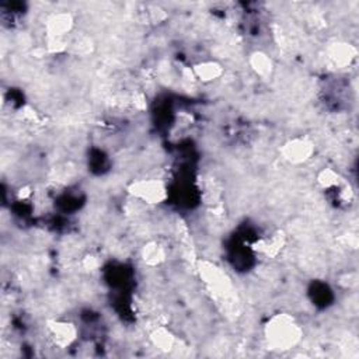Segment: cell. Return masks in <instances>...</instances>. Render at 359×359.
<instances>
[{
  "label": "cell",
  "instance_id": "8fae6325",
  "mask_svg": "<svg viewBox=\"0 0 359 359\" xmlns=\"http://www.w3.org/2000/svg\"><path fill=\"white\" fill-rule=\"evenodd\" d=\"M150 340L154 344V346H157L160 351H164V352H168L175 346V337L170 330L164 327H157L150 334Z\"/></svg>",
  "mask_w": 359,
  "mask_h": 359
},
{
  "label": "cell",
  "instance_id": "6da1fadb",
  "mask_svg": "<svg viewBox=\"0 0 359 359\" xmlns=\"http://www.w3.org/2000/svg\"><path fill=\"white\" fill-rule=\"evenodd\" d=\"M303 337V330L294 316L278 313L269 317L264 327L266 346L274 351H289L295 348Z\"/></svg>",
  "mask_w": 359,
  "mask_h": 359
},
{
  "label": "cell",
  "instance_id": "277c9868",
  "mask_svg": "<svg viewBox=\"0 0 359 359\" xmlns=\"http://www.w3.org/2000/svg\"><path fill=\"white\" fill-rule=\"evenodd\" d=\"M314 150H316V146L313 141L306 136L305 138L301 136V138H294L288 141L282 146L281 154L291 164H302L312 159Z\"/></svg>",
  "mask_w": 359,
  "mask_h": 359
},
{
  "label": "cell",
  "instance_id": "3957f363",
  "mask_svg": "<svg viewBox=\"0 0 359 359\" xmlns=\"http://www.w3.org/2000/svg\"><path fill=\"white\" fill-rule=\"evenodd\" d=\"M200 274L202 281L207 284L209 291L221 299H228L232 295V281L226 276L223 269L211 264V262H201L200 264Z\"/></svg>",
  "mask_w": 359,
  "mask_h": 359
},
{
  "label": "cell",
  "instance_id": "7c38bea8",
  "mask_svg": "<svg viewBox=\"0 0 359 359\" xmlns=\"http://www.w3.org/2000/svg\"><path fill=\"white\" fill-rule=\"evenodd\" d=\"M142 258L147 265H159L166 260V250L157 243H149L142 250Z\"/></svg>",
  "mask_w": 359,
  "mask_h": 359
},
{
  "label": "cell",
  "instance_id": "ba28073f",
  "mask_svg": "<svg viewBox=\"0 0 359 359\" xmlns=\"http://www.w3.org/2000/svg\"><path fill=\"white\" fill-rule=\"evenodd\" d=\"M73 17L69 13H58L48 19L47 22V31L49 37L55 41H59L65 34L72 30Z\"/></svg>",
  "mask_w": 359,
  "mask_h": 359
},
{
  "label": "cell",
  "instance_id": "7a4b0ae2",
  "mask_svg": "<svg viewBox=\"0 0 359 359\" xmlns=\"http://www.w3.org/2000/svg\"><path fill=\"white\" fill-rule=\"evenodd\" d=\"M128 193L138 201L147 205H159L168 197V190L161 180L143 178L134 182L128 187Z\"/></svg>",
  "mask_w": 359,
  "mask_h": 359
},
{
  "label": "cell",
  "instance_id": "30bf717a",
  "mask_svg": "<svg viewBox=\"0 0 359 359\" xmlns=\"http://www.w3.org/2000/svg\"><path fill=\"white\" fill-rule=\"evenodd\" d=\"M250 66L255 72V74H258L262 79H266L268 76H271L273 70H274L271 58H269L264 52H254L250 58Z\"/></svg>",
  "mask_w": 359,
  "mask_h": 359
},
{
  "label": "cell",
  "instance_id": "5b68a950",
  "mask_svg": "<svg viewBox=\"0 0 359 359\" xmlns=\"http://www.w3.org/2000/svg\"><path fill=\"white\" fill-rule=\"evenodd\" d=\"M356 55V48L345 41H334L326 49L327 61L337 69L349 66L355 61Z\"/></svg>",
  "mask_w": 359,
  "mask_h": 359
},
{
  "label": "cell",
  "instance_id": "8992f818",
  "mask_svg": "<svg viewBox=\"0 0 359 359\" xmlns=\"http://www.w3.org/2000/svg\"><path fill=\"white\" fill-rule=\"evenodd\" d=\"M48 333L52 342L59 348L70 346L77 338V328L73 323L65 320L48 321Z\"/></svg>",
  "mask_w": 359,
  "mask_h": 359
},
{
  "label": "cell",
  "instance_id": "52a82bcc",
  "mask_svg": "<svg viewBox=\"0 0 359 359\" xmlns=\"http://www.w3.org/2000/svg\"><path fill=\"white\" fill-rule=\"evenodd\" d=\"M284 244H285L284 234L281 232H276L273 234L260 239L255 243L254 248L260 254L265 255L266 258H274V257H277L281 253V250L284 248Z\"/></svg>",
  "mask_w": 359,
  "mask_h": 359
},
{
  "label": "cell",
  "instance_id": "9c48e42d",
  "mask_svg": "<svg viewBox=\"0 0 359 359\" xmlns=\"http://www.w3.org/2000/svg\"><path fill=\"white\" fill-rule=\"evenodd\" d=\"M191 74L201 81H214L223 74V67L218 62H200L193 67Z\"/></svg>",
  "mask_w": 359,
  "mask_h": 359
}]
</instances>
